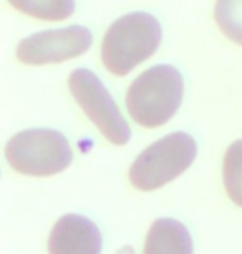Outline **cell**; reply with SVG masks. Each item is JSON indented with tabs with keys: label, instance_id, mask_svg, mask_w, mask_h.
Here are the masks:
<instances>
[{
	"label": "cell",
	"instance_id": "cell-1",
	"mask_svg": "<svg viewBox=\"0 0 242 254\" xmlns=\"http://www.w3.org/2000/svg\"><path fill=\"white\" fill-rule=\"evenodd\" d=\"M183 95V75L171 65H154L133 80L126 108L140 127L159 128L176 115Z\"/></svg>",
	"mask_w": 242,
	"mask_h": 254
},
{
	"label": "cell",
	"instance_id": "cell-2",
	"mask_svg": "<svg viewBox=\"0 0 242 254\" xmlns=\"http://www.w3.org/2000/svg\"><path fill=\"white\" fill-rule=\"evenodd\" d=\"M161 37V25L151 13L133 12L123 15L111 23L103 37V65L113 75L125 76L156 54Z\"/></svg>",
	"mask_w": 242,
	"mask_h": 254
},
{
	"label": "cell",
	"instance_id": "cell-3",
	"mask_svg": "<svg viewBox=\"0 0 242 254\" xmlns=\"http://www.w3.org/2000/svg\"><path fill=\"white\" fill-rule=\"evenodd\" d=\"M197 145L191 135L176 131L159 138L133 161L130 181L140 191H154L183 175L196 160Z\"/></svg>",
	"mask_w": 242,
	"mask_h": 254
},
{
	"label": "cell",
	"instance_id": "cell-4",
	"mask_svg": "<svg viewBox=\"0 0 242 254\" xmlns=\"http://www.w3.org/2000/svg\"><path fill=\"white\" fill-rule=\"evenodd\" d=\"M5 158L22 175L51 176L72 165L73 151L63 133L50 128H33L8 140Z\"/></svg>",
	"mask_w": 242,
	"mask_h": 254
},
{
	"label": "cell",
	"instance_id": "cell-5",
	"mask_svg": "<svg viewBox=\"0 0 242 254\" xmlns=\"http://www.w3.org/2000/svg\"><path fill=\"white\" fill-rule=\"evenodd\" d=\"M68 87L73 98L87 113V117L97 125L106 140L113 145H126L131 138V130L126 120L115 103L110 92L101 80L92 70L77 68L68 78Z\"/></svg>",
	"mask_w": 242,
	"mask_h": 254
},
{
	"label": "cell",
	"instance_id": "cell-6",
	"mask_svg": "<svg viewBox=\"0 0 242 254\" xmlns=\"http://www.w3.org/2000/svg\"><path fill=\"white\" fill-rule=\"evenodd\" d=\"M92 42V32L82 25L45 30L20 40L17 59L27 65L61 64L88 52Z\"/></svg>",
	"mask_w": 242,
	"mask_h": 254
},
{
	"label": "cell",
	"instance_id": "cell-7",
	"mask_svg": "<svg viewBox=\"0 0 242 254\" xmlns=\"http://www.w3.org/2000/svg\"><path fill=\"white\" fill-rule=\"evenodd\" d=\"M98 226L80 214H65L55 223L48 239L50 254H101Z\"/></svg>",
	"mask_w": 242,
	"mask_h": 254
},
{
	"label": "cell",
	"instance_id": "cell-8",
	"mask_svg": "<svg viewBox=\"0 0 242 254\" xmlns=\"http://www.w3.org/2000/svg\"><path fill=\"white\" fill-rule=\"evenodd\" d=\"M143 254H194L191 234L176 219H156L146 236Z\"/></svg>",
	"mask_w": 242,
	"mask_h": 254
},
{
	"label": "cell",
	"instance_id": "cell-9",
	"mask_svg": "<svg viewBox=\"0 0 242 254\" xmlns=\"http://www.w3.org/2000/svg\"><path fill=\"white\" fill-rule=\"evenodd\" d=\"M13 8L47 22H60L72 17L75 0H8Z\"/></svg>",
	"mask_w": 242,
	"mask_h": 254
},
{
	"label": "cell",
	"instance_id": "cell-10",
	"mask_svg": "<svg viewBox=\"0 0 242 254\" xmlns=\"http://www.w3.org/2000/svg\"><path fill=\"white\" fill-rule=\"evenodd\" d=\"M214 17L221 32L242 47V0H216Z\"/></svg>",
	"mask_w": 242,
	"mask_h": 254
},
{
	"label": "cell",
	"instance_id": "cell-11",
	"mask_svg": "<svg viewBox=\"0 0 242 254\" xmlns=\"http://www.w3.org/2000/svg\"><path fill=\"white\" fill-rule=\"evenodd\" d=\"M222 173L227 194L242 208V140L234 141L227 148Z\"/></svg>",
	"mask_w": 242,
	"mask_h": 254
}]
</instances>
